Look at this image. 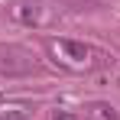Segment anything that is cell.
<instances>
[{
    "label": "cell",
    "mask_w": 120,
    "mask_h": 120,
    "mask_svg": "<svg viewBox=\"0 0 120 120\" xmlns=\"http://www.w3.org/2000/svg\"><path fill=\"white\" fill-rule=\"evenodd\" d=\"M49 55L55 59V65H62L65 71H91L107 62V55H101L98 49L84 45V42H75V39H49L45 42Z\"/></svg>",
    "instance_id": "1"
},
{
    "label": "cell",
    "mask_w": 120,
    "mask_h": 120,
    "mask_svg": "<svg viewBox=\"0 0 120 120\" xmlns=\"http://www.w3.org/2000/svg\"><path fill=\"white\" fill-rule=\"evenodd\" d=\"M10 20L23 26H39L45 20V3L42 0H16L10 7Z\"/></svg>",
    "instance_id": "2"
},
{
    "label": "cell",
    "mask_w": 120,
    "mask_h": 120,
    "mask_svg": "<svg viewBox=\"0 0 120 120\" xmlns=\"http://www.w3.org/2000/svg\"><path fill=\"white\" fill-rule=\"evenodd\" d=\"M88 120H120V117H117V110H114V104L94 101V104H88Z\"/></svg>",
    "instance_id": "4"
},
{
    "label": "cell",
    "mask_w": 120,
    "mask_h": 120,
    "mask_svg": "<svg viewBox=\"0 0 120 120\" xmlns=\"http://www.w3.org/2000/svg\"><path fill=\"white\" fill-rule=\"evenodd\" d=\"M0 71H10V75H33V71H36V62L29 59L23 49H0Z\"/></svg>",
    "instance_id": "3"
},
{
    "label": "cell",
    "mask_w": 120,
    "mask_h": 120,
    "mask_svg": "<svg viewBox=\"0 0 120 120\" xmlns=\"http://www.w3.org/2000/svg\"><path fill=\"white\" fill-rule=\"evenodd\" d=\"M0 120H29V110L20 104H10V107H0Z\"/></svg>",
    "instance_id": "5"
},
{
    "label": "cell",
    "mask_w": 120,
    "mask_h": 120,
    "mask_svg": "<svg viewBox=\"0 0 120 120\" xmlns=\"http://www.w3.org/2000/svg\"><path fill=\"white\" fill-rule=\"evenodd\" d=\"M49 120H75V117H71L68 110H52V114H49Z\"/></svg>",
    "instance_id": "6"
}]
</instances>
